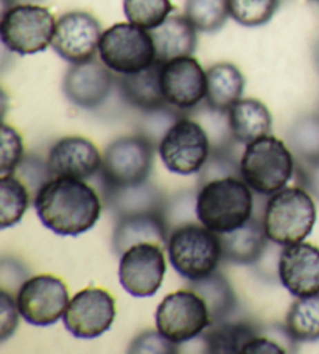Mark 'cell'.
Instances as JSON below:
<instances>
[{
    "instance_id": "cell-1",
    "label": "cell",
    "mask_w": 319,
    "mask_h": 354,
    "mask_svg": "<svg viewBox=\"0 0 319 354\" xmlns=\"http://www.w3.org/2000/svg\"><path fill=\"white\" fill-rule=\"evenodd\" d=\"M35 209L41 223L58 236H79L102 216V201L83 180L53 176L35 195Z\"/></svg>"
},
{
    "instance_id": "cell-2",
    "label": "cell",
    "mask_w": 319,
    "mask_h": 354,
    "mask_svg": "<svg viewBox=\"0 0 319 354\" xmlns=\"http://www.w3.org/2000/svg\"><path fill=\"white\" fill-rule=\"evenodd\" d=\"M253 192L238 176H224L202 185L195 212L201 225L213 233H229L253 217Z\"/></svg>"
},
{
    "instance_id": "cell-3",
    "label": "cell",
    "mask_w": 319,
    "mask_h": 354,
    "mask_svg": "<svg viewBox=\"0 0 319 354\" xmlns=\"http://www.w3.org/2000/svg\"><path fill=\"white\" fill-rule=\"evenodd\" d=\"M316 223V206L304 187H284L268 200L263 227L268 241L278 245L304 242Z\"/></svg>"
},
{
    "instance_id": "cell-4",
    "label": "cell",
    "mask_w": 319,
    "mask_h": 354,
    "mask_svg": "<svg viewBox=\"0 0 319 354\" xmlns=\"http://www.w3.org/2000/svg\"><path fill=\"white\" fill-rule=\"evenodd\" d=\"M294 169L293 151L274 136H263L248 144L240 160L242 178L262 195L282 191L291 180Z\"/></svg>"
},
{
    "instance_id": "cell-5",
    "label": "cell",
    "mask_w": 319,
    "mask_h": 354,
    "mask_svg": "<svg viewBox=\"0 0 319 354\" xmlns=\"http://www.w3.org/2000/svg\"><path fill=\"white\" fill-rule=\"evenodd\" d=\"M167 250L175 272L188 281L212 274L223 259L218 233L204 225L187 223L175 228L170 233Z\"/></svg>"
},
{
    "instance_id": "cell-6",
    "label": "cell",
    "mask_w": 319,
    "mask_h": 354,
    "mask_svg": "<svg viewBox=\"0 0 319 354\" xmlns=\"http://www.w3.org/2000/svg\"><path fill=\"white\" fill-rule=\"evenodd\" d=\"M98 53L103 64L117 75L136 74L156 63V48L150 30L131 22L115 24L103 32Z\"/></svg>"
},
{
    "instance_id": "cell-7",
    "label": "cell",
    "mask_w": 319,
    "mask_h": 354,
    "mask_svg": "<svg viewBox=\"0 0 319 354\" xmlns=\"http://www.w3.org/2000/svg\"><path fill=\"white\" fill-rule=\"evenodd\" d=\"M57 21L50 10L35 3H19L5 10L0 38L10 52L35 55L52 46Z\"/></svg>"
},
{
    "instance_id": "cell-8",
    "label": "cell",
    "mask_w": 319,
    "mask_h": 354,
    "mask_svg": "<svg viewBox=\"0 0 319 354\" xmlns=\"http://www.w3.org/2000/svg\"><path fill=\"white\" fill-rule=\"evenodd\" d=\"M153 142L144 134L115 139L103 155L102 178L108 191L144 185L153 169Z\"/></svg>"
},
{
    "instance_id": "cell-9",
    "label": "cell",
    "mask_w": 319,
    "mask_h": 354,
    "mask_svg": "<svg viewBox=\"0 0 319 354\" xmlns=\"http://www.w3.org/2000/svg\"><path fill=\"white\" fill-rule=\"evenodd\" d=\"M207 131L193 119L181 118L165 131L159 144V156L170 172L177 175L200 174L211 155Z\"/></svg>"
},
{
    "instance_id": "cell-10",
    "label": "cell",
    "mask_w": 319,
    "mask_h": 354,
    "mask_svg": "<svg viewBox=\"0 0 319 354\" xmlns=\"http://www.w3.org/2000/svg\"><path fill=\"white\" fill-rule=\"evenodd\" d=\"M209 326L211 317L207 304L192 289L176 290L157 306V331L177 345L200 337Z\"/></svg>"
},
{
    "instance_id": "cell-11",
    "label": "cell",
    "mask_w": 319,
    "mask_h": 354,
    "mask_svg": "<svg viewBox=\"0 0 319 354\" xmlns=\"http://www.w3.org/2000/svg\"><path fill=\"white\" fill-rule=\"evenodd\" d=\"M16 301L21 317L30 325L50 326L64 317L69 306V290L63 279L38 274L23 281Z\"/></svg>"
},
{
    "instance_id": "cell-12",
    "label": "cell",
    "mask_w": 319,
    "mask_h": 354,
    "mask_svg": "<svg viewBox=\"0 0 319 354\" xmlns=\"http://www.w3.org/2000/svg\"><path fill=\"white\" fill-rule=\"evenodd\" d=\"M165 277L164 247L142 242L120 254L119 279L122 288L136 298L156 295Z\"/></svg>"
},
{
    "instance_id": "cell-13",
    "label": "cell",
    "mask_w": 319,
    "mask_h": 354,
    "mask_svg": "<svg viewBox=\"0 0 319 354\" xmlns=\"http://www.w3.org/2000/svg\"><path fill=\"white\" fill-rule=\"evenodd\" d=\"M115 300L104 289H84L72 298L63 317L73 337L95 339L109 331L115 320Z\"/></svg>"
},
{
    "instance_id": "cell-14",
    "label": "cell",
    "mask_w": 319,
    "mask_h": 354,
    "mask_svg": "<svg viewBox=\"0 0 319 354\" xmlns=\"http://www.w3.org/2000/svg\"><path fill=\"white\" fill-rule=\"evenodd\" d=\"M102 26L86 11H69L59 17L55 28L52 47L70 64L94 59L102 39Z\"/></svg>"
},
{
    "instance_id": "cell-15",
    "label": "cell",
    "mask_w": 319,
    "mask_h": 354,
    "mask_svg": "<svg viewBox=\"0 0 319 354\" xmlns=\"http://www.w3.org/2000/svg\"><path fill=\"white\" fill-rule=\"evenodd\" d=\"M161 86L170 106L192 109L206 99V71L193 57L170 59L162 63Z\"/></svg>"
},
{
    "instance_id": "cell-16",
    "label": "cell",
    "mask_w": 319,
    "mask_h": 354,
    "mask_svg": "<svg viewBox=\"0 0 319 354\" xmlns=\"http://www.w3.org/2000/svg\"><path fill=\"white\" fill-rule=\"evenodd\" d=\"M278 273L293 297L319 294V248L305 242L287 245L279 256Z\"/></svg>"
},
{
    "instance_id": "cell-17",
    "label": "cell",
    "mask_w": 319,
    "mask_h": 354,
    "mask_svg": "<svg viewBox=\"0 0 319 354\" xmlns=\"http://www.w3.org/2000/svg\"><path fill=\"white\" fill-rule=\"evenodd\" d=\"M114 82L113 71L102 59H90L88 63L72 64L64 77L63 91L73 105L95 109L106 102Z\"/></svg>"
},
{
    "instance_id": "cell-18",
    "label": "cell",
    "mask_w": 319,
    "mask_h": 354,
    "mask_svg": "<svg viewBox=\"0 0 319 354\" xmlns=\"http://www.w3.org/2000/svg\"><path fill=\"white\" fill-rule=\"evenodd\" d=\"M47 164L53 176L86 180L100 172L103 156L89 139L67 136L50 149Z\"/></svg>"
},
{
    "instance_id": "cell-19",
    "label": "cell",
    "mask_w": 319,
    "mask_h": 354,
    "mask_svg": "<svg viewBox=\"0 0 319 354\" xmlns=\"http://www.w3.org/2000/svg\"><path fill=\"white\" fill-rule=\"evenodd\" d=\"M168 237L164 211L133 212L119 217L113 234V247L117 254L142 242L167 247Z\"/></svg>"
},
{
    "instance_id": "cell-20",
    "label": "cell",
    "mask_w": 319,
    "mask_h": 354,
    "mask_svg": "<svg viewBox=\"0 0 319 354\" xmlns=\"http://www.w3.org/2000/svg\"><path fill=\"white\" fill-rule=\"evenodd\" d=\"M161 69L162 63L156 61L145 71L130 75H119L117 84L124 100L140 111L164 113L168 103L162 93Z\"/></svg>"
},
{
    "instance_id": "cell-21",
    "label": "cell",
    "mask_w": 319,
    "mask_h": 354,
    "mask_svg": "<svg viewBox=\"0 0 319 354\" xmlns=\"http://www.w3.org/2000/svg\"><path fill=\"white\" fill-rule=\"evenodd\" d=\"M196 30L186 16H168L161 26L150 30L156 48V61L167 63L181 57H192L196 48Z\"/></svg>"
},
{
    "instance_id": "cell-22",
    "label": "cell",
    "mask_w": 319,
    "mask_h": 354,
    "mask_svg": "<svg viewBox=\"0 0 319 354\" xmlns=\"http://www.w3.org/2000/svg\"><path fill=\"white\" fill-rule=\"evenodd\" d=\"M218 236L222 242L223 259L242 266H249L259 261L265 252L268 241L263 221L255 216L237 230Z\"/></svg>"
},
{
    "instance_id": "cell-23",
    "label": "cell",
    "mask_w": 319,
    "mask_h": 354,
    "mask_svg": "<svg viewBox=\"0 0 319 354\" xmlns=\"http://www.w3.org/2000/svg\"><path fill=\"white\" fill-rule=\"evenodd\" d=\"M231 133L237 142L251 144L271 130V114L267 105L255 99H240L228 111Z\"/></svg>"
},
{
    "instance_id": "cell-24",
    "label": "cell",
    "mask_w": 319,
    "mask_h": 354,
    "mask_svg": "<svg viewBox=\"0 0 319 354\" xmlns=\"http://www.w3.org/2000/svg\"><path fill=\"white\" fill-rule=\"evenodd\" d=\"M206 75L207 106L215 111L228 113L243 95L244 78L240 69L231 63H217L209 67Z\"/></svg>"
},
{
    "instance_id": "cell-25",
    "label": "cell",
    "mask_w": 319,
    "mask_h": 354,
    "mask_svg": "<svg viewBox=\"0 0 319 354\" xmlns=\"http://www.w3.org/2000/svg\"><path fill=\"white\" fill-rule=\"evenodd\" d=\"M262 331L260 326L248 320H224L209 326L201 334L204 353L235 354L242 353L248 342Z\"/></svg>"
},
{
    "instance_id": "cell-26",
    "label": "cell",
    "mask_w": 319,
    "mask_h": 354,
    "mask_svg": "<svg viewBox=\"0 0 319 354\" xmlns=\"http://www.w3.org/2000/svg\"><path fill=\"white\" fill-rule=\"evenodd\" d=\"M196 292L202 300L206 301L209 309V317H211V325L228 320L234 314L237 308V297L235 292L220 272H213L209 277L190 281V288Z\"/></svg>"
},
{
    "instance_id": "cell-27",
    "label": "cell",
    "mask_w": 319,
    "mask_h": 354,
    "mask_svg": "<svg viewBox=\"0 0 319 354\" xmlns=\"http://www.w3.org/2000/svg\"><path fill=\"white\" fill-rule=\"evenodd\" d=\"M285 326L298 344L319 340V294L296 298L287 314Z\"/></svg>"
},
{
    "instance_id": "cell-28",
    "label": "cell",
    "mask_w": 319,
    "mask_h": 354,
    "mask_svg": "<svg viewBox=\"0 0 319 354\" xmlns=\"http://www.w3.org/2000/svg\"><path fill=\"white\" fill-rule=\"evenodd\" d=\"M30 205V194L14 174L0 176V228L7 230L21 222Z\"/></svg>"
},
{
    "instance_id": "cell-29",
    "label": "cell",
    "mask_w": 319,
    "mask_h": 354,
    "mask_svg": "<svg viewBox=\"0 0 319 354\" xmlns=\"http://www.w3.org/2000/svg\"><path fill=\"white\" fill-rule=\"evenodd\" d=\"M184 16L201 33H213L224 27L229 15L228 0H186Z\"/></svg>"
},
{
    "instance_id": "cell-30",
    "label": "cell",
    "mask_w": 319,
    "mask_h": 354,
    "mask_svg": "<svg viewBox=\"0 0 319 354\" xmlns=\"http://www.w3.org/2000/svg\"><path fill=\"white\" fill-rule=\"evenodd\" d=\"M288 147L298 161H319V114H309L294 122L288 131Z\"/></svg>"
},
{
    "instance_id": "cell-31",
    "label": "cell",
    "mask_w": 319,
    "mask_h": 354,
    "mask_svg": "<svg viewBox=\"0 0 319 354\" xmlns=\"http://www.w3.org/2000/svg\"><path fill=\"white\" fill-rule=\"evenodd\" d=\"M173 5L170 0H124V13L128 22L145 30H153L167 19Z\"/></svg>"
},
{
    "instance_id": "cell-32",
    "label": "cell",
    "mask_w": 319,
    "mask_h": 354,
    "mask_svg": "<svg viewBox=\"0 0 319 354\" xmlns=\"http://www.w3.org/2000/svg\"><path fill=\"white\" fill-rule=\"evenodd\" d=\"M229 15L243 27L265 26L278 13L280 0H228Z\"/></svg>"
},
{
    "instance_id": "cell-33",
    "label": "cell",
    "mask_w": 319,
    "mask_h": 354,
    "mask_svg": "<svg viewBox=\"0 0 319 354\" xmlns=\"http://www.w3.org/2000/svg\"><path fill=\"white\" fill-rule=\"evenodd\" d=\"M23 160V144L13 127L3 124L2 127V166L0 174L10 175L14 174L19 164Z\"/></svg>"
},
{
    "instance_id": "cell-34",
    "label": "cell",
    "mask_w": 319,
    "mask_h": 354,
    "mask_svg": "<svg viewBox=\"0 0 319 354\" xmlns=\"http://www.w3.org/2000/svg\"><path fill=\"white\" fill-rule=\"evenodd\" d=\"M130 353H177V344L164 337L161 333L145 331L133 340Z\"/></svg>"
},
{
    "instance_id": "cell-35",
    "label": "cell",
    "mask_w": 319,
    "mask_h": 354,
    "mask_svg": "<svg viewBox=\"0 0 319 354\" xmlns=\"http://www.w3.org/2000/svg\"><path fill=\"white\" fill-rule=\"evenodd\" d=\"M19 308L7 290L0 292V342H5L14 334L19 325Z\"/></svg>"
},
{
    "instance_id": "cell-36",
    "label": "cell",
    "mask_w": 319,
    "mask_h": 354,
    "mask_svg": "<svg viewBox=\"0 0 319 354\" xmlns=\"http://www.w3.org/2000/svg\"><path fill=\"white\" fill-rule=\"evenodd\" d=\"M298 183L311 197L319 200V161H298L296 164Z\"/></svg>"
},
{
    "instance_id": "cell-37",
    "label": "cell",
    "mask_w": 319,
    "mask_h": 354,
    "mask_svg": "<svg viewBox=\"0 0 319 354\" xmlns=\"http://www.w3.org/2000/svg\"><path fill=\"white\" fill-rule=\"evenodd\" d=\"M315 63H316V67L319 71V41L316 42V47H315Z\"/></svg>"
},
{
    "instance_id": "cell-38",
    "label": "cell",
    "mask_w": 319,
    "mask_h": 354,
    "mask_svg": "<svg viewBox=\"0 0 319 354\" xmlns=\"http://www.w3.org/2000/svg\"><path fill=\"white\" fill-rule=\"evenodd\" d=\"M310 2H315V3H319V0H310Z\"/></svg>"
}]
</instances>
